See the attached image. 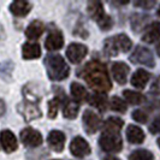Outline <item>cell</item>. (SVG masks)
<instances>
[{"label":"cell","instance_id":"9","mask_svg":"<svg viewBox=\"0 0 160 160\" xmlns=\"http://www.w3.org/2000/svg\"><path fill=\"white\" fill-rule=\"evenodd\" d=\"M70 151L72 155L76 158H84L90 154V146L89 143L81 136H76L71 141L70 144Z\"/></svg>","mask_w":160,"mask_h":160},{"label":"cell","instance_id":"11","mask_svg":"<svg viewBox=\"0 0 160 160\" xmlns=\"http://www.w3.org/2000/svg\"><path fill=\"white\" fill-rule=\"evenodd\" d=\"M0 144L2 149L8 153H12L17 149V138L10 130H2L0 132Z\"/></svg>","mask_w":160,"mask_h":160},{"label":"cell","instance_id":"6","mask_svg":"<svg viewBox=\"0 0 160 160\" xmlns=\"http://www.w3.org/2000/svg\"><path fill=\"white\" fill-rule=\"evenodd\" d=\"M18 112L21 113L24 117L25 120H32L36 118H40L42 112L38 106V101L35 100H30V99H25L23 102L18 105Z\"/></svg>","mask_w":160,"mask_h":160},{"label":"cell","instance_id":"7","mask_svg":"<svg viewBox=\"0 0 160 160\" xmlns=\"http://www.w3.org/2000/svg\"><path fill=\"white\" fill-rule=\"evenodd\" d=\"M21 141L24 146L35 148V147H39L40 144H42L43 138H42L40 131L32 128H25L21 131Z\"/></svg>","mask_w":160,"mask_h":160},{"label":"cell","instance_id":"4","mask_svg":"<svg viewBox=\"0 0 160 160\" xmlns=\"http://www.w3.org/2000/svg\"><path fill=\"white\" fill-rule=\"evenodd\" d=\"M132 47V42L125 34H118L106 39L104 42V51L108 57H114L120 52H129Z\"/></svg>","mask_w":160,"mask_h":160},{"label":"cell","instance_id":"17","mask_svg":"<svg viewBox=\"0 0 160 160\" xmlns=\"http://www.w3.org/2000/svg\"><path fill=\"white\" fill-rule=\"evenodd\" d=\"M151 78L149 72H147L143 69H138L137 71L134 72V75L131 76V84L136 88L142 89L146 87V84L148 83V81Z\"/></svg>","mask_w":160,"mask_h":160},{"label":"cell","instance_id":"19","mask_svg":"<svg viewBox=\"0 0 160 160\" xmlns=\"http://www.w3.org/2000/svg\"><path fill=\"white\" fill-rule=\"evenodd\" d=\"M127 138L130 143L138 144L144 141V132L136 125H129L127 129Z\"/></svg>","mask_w":160,"mask_h":160},{"label":"cell","instance_id":"39","mask_svg":"<svg viewBox=\"0 0 160 160\" xmlns=\"http://www.w3.org/2000/svg\"><path fill=\"white\" fill-rule=\"evenodd\" d=\"M158 146H159V148H160V138L158 140Z\"/></svg>","mask_w":160,"mask_h":160},{"label":"cell","instance_id":"14","mask_svg":"<svg viewBox=\"0 0 160 160\" xmlns=\"http://www.w3.org/2000/svg\"><path fill=\"white\" fill-rule=\"evenodd\" d=\"M111 71H112V76L113 78L116 80V82H118L119 84H125L129 75L128 65L122 63V62H116V63L112 64Z\"/></svg>","mask_w":160,"mask_h":160},{"label":"cell","instance_id":"18","mask_svg":"<svg viewBox=\"0 0 160 160\" xmlns=\"http://www.w3.org/2000/svg\"><path fill=\"white\" fill-rule=\"evenodd\" d=\"M43 32H45V25H43V23L40 22V21H32V23L27 27L25 35L30 40H36V39H39L41 35H42Z\"/></svg>","mask_w":160,"mask_h":160},{"label":"cell","instance_id":"32","mask_svg":"<svg viewBox=\"0 0 160 160\" xmlns=\"http://www.w3.org/2000/svg\"><path fill=\"white\" fill-rule=\"evenodd\" d=\"M149 131L152 134H158V132H160V116L157 117L152 122V124L149 125Z\"/></svg>","mask_w":160,"mask_h":160},{"label":"cell","instance_id":"29","mask_svg":"<svg viewBox=\"0 0 160 160\" xmlns=\"http://www.w3.org/2000/svg\"><path fill=\"white\" fill-rule=\"evenodd\" d=\"M13 70V64L11 62H4V63H0V76L2 78H6L10 77L11 73Z\"/></svg>","mask_w":160,"mask_h":160},{"label":"cell","instance_id":"33","mask_svg":"<svg viewBox=\"0 0 160 160\" xmlns=\"http://www.w3.org/2000/svg\"><path fill=\"white\" fill-rule=\"evenodd\" d=\"M134 5L137 8H142L147 10V8H153L155 5V1H151V0H148V1H134Z\"/></svg>","mask_w":160,"mask_h":160},{"label":"cell","instance_id":"37","mask_svg":"<svg viewBox=\"0 0 160 160\" xmlns=\"http://www.w3.org/2000/svg\"><path fill=\"white\" fill-rule=\"evenodd\" d=\"M157 52H158V54H159V57H160V42L158 43V46H157Z\"/></svg>","mask_w":160,"mask_h":160},{"label":"cell","instance_id":"22","mask_svg":"<svg viewBox=\"0 0 160 160\" xmlns=\"http://www.w3.org/2000/svg\"><path fill=\"white\" fill-rule=\"evenodd\" d=\"M89 104L98 108L100 112H104L107 106V98L101 93H94L89 98Z\"/></svg>","mask_w":160,"mask_h":160},{"label":"cell","instance_id":"27","mask_svg":"<svg viewBox=\"0 0 160 160\" xmlns=\"http://www.w3.org/2000/svg\"><path fill=\"white\" fill-rule=\"evenodd\" d=\"M110 106H111V108H112L113 111L120 113H124L127 111V108H128V106L124 102V100H122L118 96H113L112 99H111Z\"/></svg>","mask_w":160,"mask_h":160},{"label":"cell","instance_id":"21","mask_svg":"<svg viewBox=\"0 0 160 160\" xmlns=\"http://www.w3.org/2000/svg\"><path fill=\"white\" fill-rule=\"evenodd\" d=\"M88 13L93 19H95L96 23L106 15L104 11V6L100 1H90L88 2Z\"/></svg>","mask_w":160,"mask_h":160},{"label":"cell","instance_id":"35","mask_svg":"<svg viewBox=\"0 0 160 160\" xmlns=\"http://www.w3.org/2000/svg\"><path fill=\"white\" fill-rule=\"evenodd\" d=\"M5 112H6V105H5V102H4V100L0 99V117L4 116Z\"/></svg>","mask_w":160,"mask_h":160},{"label":"cell","instance_id":"13","mask_svg":"<svg viewBox=\"0 0 160 160\" xmlns=\"http://www.w3.org/2000/svg\"><path fill=\"white\" fill-rule=\"evenodd\" d=\"M47 142L49 144V147L54 152H62L64 149V144H65L64 132H62L59 130H52L47 137Z\"/></svg>","mask_w":160,"mask_h":160},{"label":"cell","instance_id":"25","mask_svg":"<svg viewBox=\"0 0 160 160\" xmlns=\"http://www.w3.org/2000/svg\"><path fill=\"white\" fill-rule=\"evenodd\" d=\"M123 96L125 98V100L128 101L129 104L131 105H138L143 101V95L141 93L134 92V90H124Z\"/></svg>","mask_w":160,"mask_h":160},{"label":"cell","instance_id":"38","mask_svg":"<svg viewBox=\"0 0 160 160\" xmlns=\"http://www.w3.org/2000/svg\"><path fill=\"white\" fill-rule=\"evenodd\" d=\"M158 16L160 17V8H159V10H158Z\"/></svg>","mask_w":160,"mask_h":160},{"label":"cell","instance_id":"23","mask_svg":"<svg viewBox=\"0 0 160 160\" xmlns=\"http://www.w3.org/2000/svg\"><path fill=\"white\" fill-rule=\"evenodd\" d=\"M70 89H71V95L75 101L81 102V101L86 100V98H87V90H86V88L82 84L77 83V82H72L71 88Z\"/></svg>","mask_w":160,"mask_h":160},{"label":"cell","instance_id":"28","mask_svg":"<svg viewBox=\"0 0 160 160\" xmlns=\"http://www.w3.org/2000/svg\"><path fill=\"white\" fill-rule=\"evenodd\" d=\"M59 101L60 99L54 98L53 100H51L48 102V117L51 119H54L57 117V113H58V106H59Z\"/></svg>","mask_w":160,"mask_h":160},{"label":"cell","instance_id":"1","mask_svg":"<svg viewBox=\"0 0 160 160\" xmlns=\"http://www.w3.org/2000/svg\"><path fill=\"white\" fill-rule=\"evenodd\" d=\"M78 75L82 78H84L89 87L98 92H108L112 88V82L110 80L106 66L98 60H92L84 65Z\"/></svg>","mask_w":160,"mask_h":160},{"label":"cell","instance_id":"10","mask_svg":"<svg viewBox=\"0 0 160 160\" xmlns=\"http://www.w3.org/2000/svg\"><path fill=\"white\" fill-rule=\"evenodd\" d=\"M82 120H83L84 129H86V131L88 134H94L101 127V119H100V117L98 114H95L93 111H90V110H86L84 111Z\"/></svg>","mask_w":160,"mask_h":160},{"label":"cell","instance_id":"3","mask_svg":"<svg viewBox=\"0 0 160 160\" xmlns=\"http://www.w3.org/2000/svg\"><path fill=\"white\" fill-rule=\"evenodd\" d=\"M45 66L47 70L48 77L52 81H63L68 78L70 69L64 60V58L59 54H49L45 58Z\"/></svg>","mask_w":160,"mask_h":160},{"label":"cell","instance_id":"5","mask_svg":"<svg viewBox=\"0 0 160 160\" xmlns=\"http://www.w3.org/2000/svg\"><path fill=\"white\" fill-rule=\"evenodd\" d=\"M130 62L135 63V64L146 65L149 68H153L155 65L152 51L148 49L147 47H142V46H137L135 48V51L130 56Z\"/></svg>","mask_w":160,"mask_h":160},{"label":"cell","instance_id":"34","mask_svg":"<svg viewBox=\"0 0 160 160\" xmlns=\"http://www.w3.org/2000/svg\"><path fill=\"white\" fill-rule=\"evenodd\" d=\"M151 93L155 95H160V77L154 81V83L151 87Z\"/></svg>","mask_w":160,"mask_h":160},{"label":"cell","instance_id":"2","mask_svg":"<svg viewBox=\"0 0 160 160\" xmlns=\"http://www.w3.org/2000/svg\"><path fill=\"white\" fill-rule=\"evenodd\" d=\"M124 122L122 118L112 117L105 122L104 131L99 138L101 149L107 153H117L123 148V140L120 137V130Z\"/></svg>","mask_w":160,"mask_h":160},{"label":"cell","instance_id":"15","mask_svg":"<svg viewBox=\"0 0 160 160\" xmlns=\"http://www.w3.org/2000/svg\"><path fill=\"white\" fill-rule=\"evenodd\" d=\"M158 39H160V23L153 22L146 28V32L142 35V40L147 43H153Z\"/></svg>","mask_w":160,"mask_h":160},{"label":"cell","instance_id":"36","mask_svg":"<svg viewBox=\"0 0 160 160\" xmlns=\"http://www.w3.org/2000/svg\"><path fill=\"white\" fill-rule=\"evenodd\" d=\"M104 160H119L118 158H116V157H106Z\"/></svg>","mask_w":160,"mask_h":160},{"label":"cell","instance_id":"24","mask_svg":"<svg viewBox=\"0 0 160 160\" xmlns=\"http://www.w3.org/2000/svg\"><path fill=\"white\" fill-rule=\"evenodd\" d=\"M78 105L75 104V102H71V101H68L65 100L64 106H63V114H64L65 118L68 119H75L77 113H78Z\"/></svg>","mask_w":160,"mask_h":160},{"label":"cell","instance_id":"31","mask_svg":"<svg viewBox=\"0 0 160 160\" xmlns=\"http://www.w3.org/2000/svg\"><path fill=\"white\" fill-rule=\"evenodd\" d=\"M132 118L138 122V123H146L148 119V116L142 111V110H135L132 112Z\"/></svg>","mask_w":160,"mask_h":160},{"label":"cell","instance_id":"12","mask_svg":"<svg viewBox=\"0 0 160 160\" xmlns=\"http://www.w3.org/2000/svg\"><path fill=\"white\" fill-rule=\"evenodd\" d=\"M64 46V38L63 34L59 30H52L48 34L47 39L45 41V47L47 48L48 51H58L60 48H63Z\"/></svg>","mask_w":160,"mask_h":160},{"label":"cell","instance_id":"20","mask_svg":"<svg viewBox=\"0 0 160 160\" xmlns=\"http://www.w3.org/2000/svg\"><path fill=\"white\" fill-rule=\"evenodd\" d=\"M32 10V4L28 1H13L10 5V11L17 17L27 16Z\"/></svg>","mask_w":160,"mask_h":160},{"label":"cell","instance_id":"8","mask_svg":"<svg viewBox=\"0 0 160 160\" xmlns=\"http://www.w3.org/2000/svg\"><path fill=\"white\" fill-rule=\"evenodd\" d=\"M88 53V48L82 43L73 42L66 49V57L72 64H80Z\"/></svg>","mask_w":160,"mask_h":160},{"label":"cell","instance_id":"16","mask_svg":"<svg viewBox=\"0 0 160 160\" xmlns=\"http://www.w3.org/2000/svg\"><path fill=\"white\" fill-rule=\"evenodd\" d=\"M22 56H23V59H27V60L39 58L41 56V48L39 43H36V42L24 43L23 48H22Z\"/></svg>","mask_w":160,"mask_h":160},{"label":"cell","instance_id":"26","mask_svg":"<svg viewBox=\"0 0 160 160\" xmlns=\"http://www.w3.org/2000/svg\"><path fill=\"white\" fill-rule=\"evenodd\" d=\"M129 160H154L153 154L146 149H137L130 154Z\"/></svg>","mask_w":160,"mask_h":160},{"label":"cell","instance_id":"30","mask_svg":"<svg viewBox=\"0 0 160 160\" xmlns=\"http://www.w3.org/2000/svg\"><path fill=\"white\" fill-rule=\"evenodd\" d=\"M98 25L101 28V30H105V32H106V30H110L113 25L112 18L110 16H107V15H105V16L98 22Z\"/></svg>","mask_w":160,"mask_h":160},{"label":"cell","instance_id":"40","mask_svg":"<svg viewBox=\"0 0 160 160\" xmlns=\"http://www.w3.org/2000/svg\"><path fill=\"white\" fill-rule=\"evenodd\" d=\"M53 160H59V159H53Z\"/></svg>","mask_w":160,"mask_h":160}]
</instances>
